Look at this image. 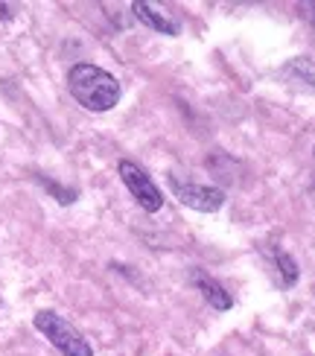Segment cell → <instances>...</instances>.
<instances>
[{
	"mask_svg": "<svg viewBox=\"0 0 315 356\" xmlns=\"http://www.w3.org/2000/svg\"><path fill=\"white\" fill-rule=\"evenodd\" d=\"M67 91L82 108L94 111V114L111 111L120 102V97H123V88H120V82L108 70L88 65V62L73 65L67 70Z\"/></svg>",
	"mask_w": 315,
	"mask_h": 356,
	"instance_id": "cell-1",
	"label": "cell"
},
{
	"mask_svg": "<svg viewBox=\"0 0 315 356\" xmlns=\"http://www.w3.org/2000/svg\"><path fill=\"white\" fill-rule=\"evenodd\" d=\"M301 12H304V21H307L309 33H312V38H315V3H304Z\"/></svg>",
	"mask_w": 315,
	"mask_h": 356,
	"instance_id": "cell-10",
	"label": "cell"
},
{
	"mask_svg": "<svg viewBox=\"0 0 315 356\" xmlns=\"http://www.w3.org/2000/svg\"><path fill=\"white\" fill-rule=\"evenodd\" d=\"M190 284L196 286V289L204 295V301L213 307V309H219V313H228V309L234 307L231 292L225 289L216 277H210L207 272H202V269H190Z\"/></svg>",
	"mask_w": 315,
	"mask_h": 356,
	"instance_id": "cell-5",
	"label": "cell"
},
{
	"mask_svg": "<svg viewBox=\"0 0 315 356\" xmlns=\"http://www.w3.org/2000/svg\"><path fill=\"white\" fill-rule=\"evenodd\" d=\"M0 18H12V6H6V3H0Z\"/></svg>",
	"mask_w": 315,
	"mask_h": 356,
	"instance_id": "cell-11",
	"label": "cell"
},
{
	"mask_svg": "<svg viewBox=\"0 0 315 356\" xmlns=\"http://www.w3.org/2000/svg\"><path fill=\"white\" fill-rule=\"evenodd\" d=\"M275 269H277V275H280V286H295L298 284V263L286 254V251H275Z\"/></svg>",
	"mask_w": 315,
	"mask_h": 356,
	"instance_id": "cell-8",
	"label": "cell"
},
{
	"mask_svg": "<svg viewBox=\"0 0 315 356\" xmlns=\"http://www.w3.org/2000/svg\"><path fill=\"white\" fill-rule=\"evenodd\" d=\"M41 184L47 187V190H50L53 196H56L58 202H62V204H70L73 199H76V190H65V187H58L56 181H47V178H41Z\"/></svg>",
	"mask_w": 315,
	"mask_h": 356,
	"instance_id": "cell-9",
	"label": "cell"
},
{
	"mask_svg": "<svg viewBox=\"0 0 315 356\" xmlns=\"http://www.w3.org/2000/svg\"><path fill=\"white\" fill-rule=\"evenodd\" d=\"M33 324L62 356H94V348L88 345V339L53 309H38L33 316Z\"/></svg>",
	"mask_w": 315,
	"mask_h": 356,
	"instance_id": "cell-2",
	"label": "cell"
},
{
	"mask_svg": "<svg viewBox=\"0 0 315 356\" xmlns=\"http://www.w3.org/2000/svg\"><path fill=\"white\" fill-rule=\"evenodd\" d=\"M117 172H120V178H123L126 190L131 193V199L138 202L146 213H158L161 211V207H163V193L152 181V175H149L140 164H134V161L123 158L117 164Z\"/></svg>",
	"mask_w": 315,
	"mask_h": 356,
	"instance_id": "cell-3",
	"label": "cell"
},
{
	"mask_svg": "<svg viewBox=\"0 0 315 356\" xmlns=\"http://www.w3.org/2000/svg\"><path fill=\"white\" fill-rule=\"evenodd\" d=\"M280 76L286 82H292L298 88H307V91L315 94V62H312V58H307V56L289 58V62L280 67Z\"/></svg>",
	"mask_w": 315,
	"mask_h": 356,
	"instance_id": "cell-7",
	"label": "cell"
},
{
	"mask_svg": "<svg viewBox=\"0 0 315 356\" xmlns=\"http://www.w3.org/2000/svg\"><path fill=\"white\" fill-rule=\"evenodd\" d=\"M131 12L138 15L140 24H146L149 29H155V33H161V35H178V29H181L178 21H172L170 15L155 3H143V0H138V3H131Z\"/></svg>",
	"mask_w": 315,
	"mask_h": 356,
	"instance_id": "cell-6",
	"label": "cell"
},
{
	"mask_svg": "<svg viewBox=\"0 0 315 356\" xmlns=\"http://www.w3.org/2000/svg\"><path fill=\"white\" fill-rule=\"evenodd\" d=\"M170 190L181 204L193 207V211H202V213H216V211H222V204H225V193L219 187L187 184V181H178L175 175H170Z\"/></svg>",
	"mask_w": 315,
	"mask_h": 356,
	"instance_id": "cell-4",
	"label": "cell"
}]
</instances>
